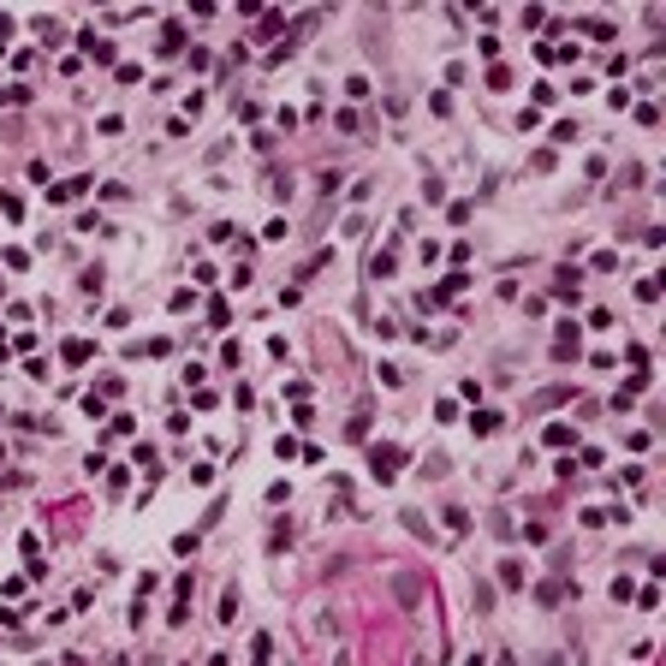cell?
Returning a JSON list of instances; mask_svg holds the SVG:
<instances>
[{
	"label": "cell",
	"instance_id": "13",
	"mask_svg": "<svg viewBox=\"0 0 666 666\" xmlns=\"http://www.w3.org/2000/svg\"><path fill=\"white\" fill-rule=\"evenodd\" d=\"M500 666H512V660H500Z\"/></svg>",
	"mask_w": 666,
	"mask_h": 666
},
{
	"label": "cell",
	"instance_id": "11",
	"mask_svg": "<svg viewBox=\"0 0 666 666\" xmlns=\"http://www.w3.org/2000/svg\"><path fill=\"white\" fill-rule=\"evenodd\" d=\"M530 102H535V107H553L559 95H553V84H535V89H530Z\"/></svg>",
	"mask_w": 666,
	"mask_h": 666
},
{
	"label": "cell",
	"instance_id": "6",
	"mask_svg": "<svg viewBox=\"0 0 666 666\" xmlns=\"http://www.w3.org/2000/svg\"><path fill=\"white\" fill-rule=\"evenodd\" d=\"M84 185H89V178H66V185H54V191H48V196H54V203H72V196L84 191Z\"/></svg>",
	"mask_w": 666,
	"mask_h": 666
},
{
	"label": "cell",
	"instance_id": "7",
	"mask_svg": "<svg viewBox=\"0 0 666 666\" xmlns=\"http://www.w3.org/2000/svg\"><path fill=\"white\" fill-rule=\"evenodd\" d=\"M268 654H274V637H268V631H262V637L250 642V660H256V666H268Z\"/></svg>",
	"mask_w": 666,
	"mask_h": 666
},
{
	"label": "cell",
	"instance_id": "12",
	"mask_svg": "<svg viewBox=\"0 0 666 666\" xmlns=\"http://www.w3.org/2000/svg\"><path fill=\"white\" fill-rule=\"evenodd\" d=\"M89 351H95V345H89V340H72V345H66V363H84Z\"/></svg>",
	"mask_w": 666,
	"mask_h": 666
},
{
	"label": "cell",
	"instance_id": "10",
	"mask_svg": "<svg viewBox=\"0 0 666 666\" xmlns=\"http://www.w3.org/2000/svg\"><path fill=\"white\" fill-rule=\"evenodd\" d=\"M446 530H452V535H464V530H470V518H464L459 506H446Z\"/></svg>",
	"mask_w": 666,
	"mask_h": 666
},
{
	"label": "cell",
	"instance_id": "9",
	"mask_svg": "<svg viewBox=\"0 0 666 666\" xmlns=\"http://www.w3.org/2000/svg\"><path fill=\"white\" fill-rule=\"evenodd\" d=\"M232 619H238V589H226L221 595V625H232Z\"/></svg>",
	"mask_w": 666,
	"mask_h": 666
},
{
	"label": "cell",
	"instance_id": "8",
	"mask_svg": "<svg viewBox=\"0 0 666 666\" xmlns=\"http://www.w3.org/2000/svg\"><path fill=\"white\" fill-rule=\"evenodd\" d=\"M470 429H476V434H494V429H500V416H494V411H476Z\"/></svg>",
	"mask_w": 666,
	"mask_h": 666
},
{
	"label": "cell",
	"instance_id": "1",
	"mask_svg": "<svg viewBox=\"0 0 666 666\" xmlns=\"http://www.w3.org/2000/svg\"><path fill=\"white\" fill-rule=\"evenodd\" d=\"M369 464H375V476H381V482H393V470L405 464V452H399V446H375Z\"/></svg>",
	"mask_w": 666,
	"mask_h": 666
},
{
	"label": "cell",
	"instance_id": "2",
	"mask_svg": "<svg viewBox=\"0 0 666 666\" xmlns=\"http://www.w3.org/2000/svg\"><path fill=\"white\" fill-rule=\"evenodd\" d=\"M77 48H84L89 59H102V66H113V42H102L95 30H84V36H77Z\"/></svg>",
	"mask_w": 666,
	"mask_h": 666
},
{
	"label": "cell",
	"instance_id": "5",
	"mask_svg": "<svg viewBox=\"0 0 666 666\" xmlns=\"http://www.w3.org/2000/svg\"><path fill=\"white\" fill-rule=\"evenodd\" d=\"M571 441H577L571 423H548V446H571Z\"/></svg>",
	"mask_w": 666,
	"mask_h": 666
},
{
	"label": "cell",
	"instance_id": "3",
	"mask_svg": "<svg viewBox=\"0 0 666 666\" xmlns=\"http://www.w3.org/2000/svg\"><path fill=\"white\" fill-rule=\"evenodd\" d=\"M524 577H530L524 559H500V589H524Z\"/></svg>",
	"mask_w": 666,
	"mask_h": 666
},
{
	"label": "cell",
	"instance_id": "4",
	"mask_svg": "<svg viewBox=\"0 0 666 666\" xmlns=\"http://www.w3.org/2000/svg\"><path fill=\"white\" fill-rule=\"evenodd\" d=\"M577 292H583V286H577V268H565L559 286H553V297H559V304H577Z\"/></svg>",
	"mask_w": 666,
	"mask_h": 666
}]
</instances>
